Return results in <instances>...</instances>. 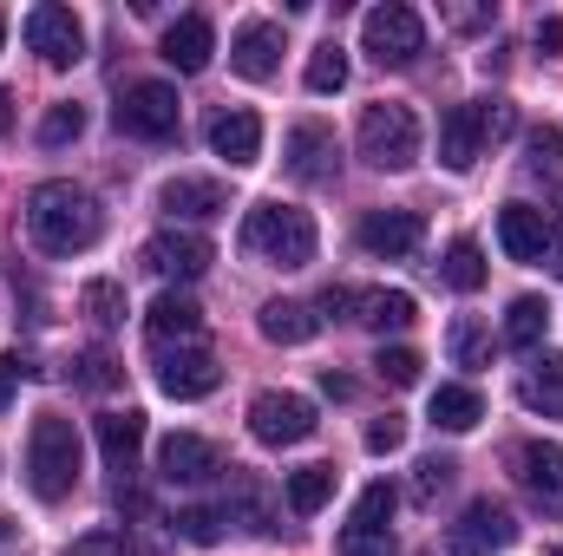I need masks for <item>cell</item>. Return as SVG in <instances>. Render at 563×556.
Here are the masks:
<instances>
[{
  "instance_id": "cell-49",
  "label": "cell",
  "mask_w": 563,
  "mask_h": 556,
  "mask_svg": "<svg viewBox=\"0 0 563 556\" xmlns=\"http://www.w3.org/2000/svg\"><path fill=\"white\" fill-rule=\"evenodd\" d=\"M544 263H551V276H563V230L551 223V249H544Z\"/></svg>"
},
{
  "instance_id": "cell-38",
  "label": "cell",
  "mask_w": 563,
  "mask_h": 556,
  "mask_svg": "<svg viewBox=\"0 0 563 556\" xmlns=\"http://www.w3.org/2000/svg\"><path fill=\"white\" fill-rule=\"evenodd\" d=\"M73 380H79L86 393H112V387H119V360H112L106 347H86V354L73 360Z\"/></svg>"
},
{
  "instance_id": "cell-39",
  "label": "cell",
  "mask_w": 563,
  "mask_h": 556,
  "mask_svg": "<svg viewBox=\"0 0 563 556\" xmlns=\"http://www.w3.org/2000/svg\"><path fill=\"white\" fill-rule=\"evenodd\" d=\"M223 504H190V511H177V537H190V544H217L223 537Z\"/></svg>"
},
{
  "instance_id": "cell-18",
  "label": "cell",
  "mask_w": 563,
  "mask_h": 556,
  "mask_svg": "<svg viewBox=\"0 0 563 556\" xmlns=\"http://www.w3.org/2000/svg\"><path fill=\"white\" fill-rule=\"evenodd\" d=\"M498 249H505L511 263H544V249H551V216L531 210V203H505V210H498Z\"/></svg>"
},
{
  "instance_id": "cell-13",
  "label": "cell",
  "mask_w": 563,
  "mask_h": 556,
  "mask_svg": "<svg viewBox=\"0 0 563 556\" xmlns=\"http://www.w3.org/2000/svg\"><path fill=\"white\" fill-rule=\"evenodd\" d=\"M282 164H288V177H295V184H334V170H341V144H334L328 125L301 119V125H288Z\"/></svg>"
},
{
  "instance_id": "cell-48",
  "label": "cell",
  "mask_w": 563,
  "mask_h": 556,
  "mask_svg": "<svg viewBox=\"0 0 563 556\" xmlns=\"http://www.w3.org/2000/svg\"><path fill=\"white\" fill-rule=\"evenodd\" d=\"M538 53H563V20H558V13H544V20H538Z\"/></svg>"
},
{
  "instance_id": "cell-35",
  "label": "cell",
  "mask_w": 563,
  "mask_h": 556,
  "mask_svg": "<svg viewBox=\"0 0 563 556\" xmlns=\"http://www.w3.org/2000/svg\"><path fill=\"white\" fill-rule=\"evenodd\" d=\"M439 276L452 281L459 294H478V288H485V256H478V243H472V236H459V243L445 249V263H439Z\"/></svg>"
},
{
  "instance_id": "cell-17",
  "label": "cell",
  "mask_w": 563,
  "mask_h": 556,
  "mask_svg": "<svg viewBox=\"0 0 563 556\" xmlns=\"http://www.w3.org/2000/svg\"><path fill=\"white\" fill-rule=\"evenodd\" d=\"M157 210L177 216V223H210V216L230 210V190H223L217 177H170V184L157 190Z\"/></svg>"
},
{
  "instance_id": "cell-5",
  "label": "cell",
  "mask_w": 563,
  "mask_h": 556,
  "mask_svg": "<svg viewBox=\"0 0 563 556\" xmlns=\"http://www.w3.org/2000/svg\"><path fill=\"white\" fill-rule=\"evenodd\" d=\"M361 53H367L374 66H413L426 53V20L407 0L367 7V20H361Z\"/></svg>"
},
{
  "instance_id": "cell-28",
  "label": "cell",
  "mask_w": 563,
  "mask_h": 556,
  "mask_svg": "<svg viewBox=\"0 0 563 556\" xmlns=\"http://www.w3.org/2000/svg\"><path fill=\"white\" fill-rule=\"evenodd\" d=\"M256 327H263V341H276V347H301V341H314V327H321V314L308 308V301H263V314H256Z\"/></svg>"
},
{
  "instance_id": "cell-4",
  "label": "cell",
  "mask_w": 563,
  "mask_h": 556,
  "mask_svg": "<svg viewBox=\"0 0 563 556\" xmlns=\"http://www.w3.org/2000/svg\"><path fill=\"white\" fill-rule=\"evenodd\" d=\"M361 157L374 170H413L420 164V119L407 105H394V99L367 105L361 112Z\"/></svg>"
},
{
  "instance_id": "cell-16",
  "label": "cell",
  "mask_w": 563,
  "mask_h": 556,
  "mask_svg": "<svg viewBox=\"0 0 563 556\" xmlns=\"http://www.w3.org/2000/svg\"><path fill=\"white\" fill-rule=\"evenodd\" d=\"M452 537H459V551H465V556H492V551H511V544H518V524H511V511H505V504L472 498Z\"/></svg>"
},
{
  "instance_id": "cell-21",
  "label": "cell",
  "mask_w": 563,
  "mask_h": 556,
  "mask_svg": "<svg viewBox=\"0 0 563 556\" xmlns=\"http://www.w3.org/2000/svg\"><path fill=\"white\" fill-rule=\"evenodd\" d=\"M223 518L263 537V531H276V491H269L256 471H236V465H230V498H223Z\"/></svg>"
},
{
  "instance_id": "cell-7",
  "label": "cell",
  "mask_w": 563,
  "mask_h": 556,
  "mask_svg": "<svg viewBox=\"0 0 563 556\" xmlns=\"http://www.w3.org/2000/svg\"><path fill=\"white\" fill-rule=\"evenodd\" d=\"M151 360H157V387H164L170 400H203V393H217V380H223V367H217V354H210L203 341L151 347Z\"/></svg>"
},
{
  "instance_id": "cell-24",
  "label": "cell",
  "mask_w": 563,
  "mask_h": 556,
  "mask_svg": "<svg viewBox=\"0 0 563 556\" xmlns=\"http://www.w3.org/2000/svg\"><path fill=\"white\" fill-rule=\"evenodd\" d=\"M354 321L374 327V334H400L420 321V301L407 288H354Z\"/></svg>"
},
{
  "instance_id": "cell-30",
  "label": "cell",
  "mask_w": 563,
  "mask_h": 556,
  "mask_svg": "<svg viewBox=\"0 0 563 556\" xmlns=\"http://www.w3.org/2000/svg\"><path fill=\"white\" fill-rule=\"evenodd\" d=\"M544 334H551V308H544L538 294H518V301L505 308V341H511V347H544Z\"/></svg>"
},
{
  "instance_id": "cell-27",
  "label": "cell",
  "mask_w": 563,
  "mask_h": 556,
  "mask_svg": "<svg viewBox=\"0 0 563 556\" xmlns=\"http://www.w3.org/2000/svg\"><path fill=\"white\" fill-rule=\"evenodd\" d=\"M518 400L544 419H563V354H538V360L518 374Z\"/></svg>"
},
{
  "instance_id": "cell-44",
  "label": "cell",
  "mask_w": 563,
  "mask_h": 556,
  "mask_svg": "<svg viewBox=\"0 0 563 556\" xmlns=\"http://www.w3.org/2000/svg\"><path fill=\"white\" fill-rule=\"evenodd\" d=\"M400 445H407V419H400V413H387V419H374V425H367V452H380V458H387V452H400Z\"/></svg>"
},
{
  "instance_id": "cell-22",
  "label": "cell",
  "mask_w": 563,
  "mask_h": 556,
  "mask_svg": "<svg viewBox=\"0 0 563 556\" xmlns=\"http://www.w3.org/2000/svg\"><path fill=\"white\" fill-rule=\"evenodd\" d=\"M230 66H236L243 79H276V66H282V26L276 20H250V26H236V40H230Z\"/></svg>"
},
{
  "instance_id": "cell-43",
  "label": "cell",
  "mask_w": 563,
  "mask_h": 556,
  "mask_svg": "<svg viewBox=\"0 0 563 556\" xmlns=\"http://www.w3.org/2000/svg\"><path fill=\"white\" fill-rule=\"evenodd\" d=\"M492 20H498L492 0H452V7H445V26H459V33H478V26H492Z\"/></svg>"
},
{
  "instance_id": "cell-34",
  "label": "cell",
  "mask_w": 563,
  "mask_h": 556,
  "mask_svg": "<svg viewBox=\"0 0 563 556\" xmlns=\"http://www.w3.org/2000/svg\"><path fill=\"white\" fill-rule=\"evenodd\" d=\"M341 86H347V46H341V40H321V46L308 53V92L328 99V92H341Z\"/></svg>"
},
{
  "instance_id": "cell-6",
  "label": "cell",
  "mask_w": 563,
  "mask_h": 556,
  "mask_svg": "<svg viewBox=\"0 0 563 556\" xmlns=\"http://www.w3.org/2000/svg\"><path fill=\"white\" fill-rule=\"evenodd\" d=\"M119 132L125 138H177V86H164V79H139V86H125V99H119Z\"/></svg>"
},
{
  "instance_id": "cell-32",
  "label": "cell",
  "mask_w": 563,
  "mask_h": 556,
  "mask_svg": "<svg viewBox=\"0 0 563 556\" xmlns=\"http://www.w3.org/2000/svg\"><path fill=\"white\" fill-rule=\"evenodd\" d=\"M445 354H452L459 367H472V374H478V367H492V334H485L472 314H459V321L445 327Z\"/></svg>"
},
{
  "instance_id": "cell-42",
  "label": "cell",
  "mask_w": 563,
  "mask_h": 556,
  "mask_svg": "<svg viewBox=\"0 0 563 556\" xmlns=\"http://www.w3.org/2000/svg\"><path fill=\"white\" fill-rule=\"evenodd\" d=\"M478 132H485V144L511 138L518 132V105L511 99H478Z\"/></svg>"
},
{
  "instance_id": "cell-46",
  "label": "cell",
  "mask_w": 563,
  "mask_h": 556,
  "mask_svg": "<svg viewBox=\"0 0 563 556\" xmlns=\"http://www.w3.org/2000/svg\"><path fill=\"white\" fill-rule=\"evenodd\" d=\"M314 314H321V321H354V288H347V281H334V288H321V301H314Z\"/></svg>"
},
{
  "instance_id": "cell-20",
  "label": "cell",
  "mask_w": 563,
  "mask_h": 556,
  "mask_svg": "<svg viewBox=\"0 0 563 556\" xmlns=\"http://www.w3.org/2000/svg\"><path fill=\"white\" fill-rule=\"evenodd\" d=\"M203 138H210L217 157H230V164L243 170V164H256V157H263V119H256V112H243V105H230V112H217V119L203 125Z\"/></svg>"
},
{
  "instance_id": "cell-45",
  "label": "cell",
  "mask_w": 563,
  "mask_h": 556,
  "mask_svg": "<svg viewBox=\"0 0 563 556\" xmlns=\"http://www.w3.org/2000/svg\"><path fill=\"white\" fill-rule=\"evenodd\" d=\"M66 556H125V531H86V537H73Z\"/></svg>"
},
{
  "instance_id": "cell-8",
  "label": "cell",
  "mask_w": 563,
  "mask_h": 556,
  "mask_svg": "<svg viewBox=\"0 0 563 556\" xmlns=\"http://www.w3.org/2000/svg\"><path fill=\"white\" fill-rule=\"evenodd\" d=\"M394 504H400V491L387 478L367 485L354 518H347V531H341V556H394Z\"/></svg>"
},
{
  "instance_id": "cell-31",
  "label": "cell",
  "mask_w": 563,
  "mask_h": 556,
  "mask_svg": "<svg viewBox=\"0 0 563 556\" xmlns=\"http://www.w3.org/2000/svg\"><path fill=\"white\" fill-rule=\"evenodd\" d=\"M478 419H485V400H478L472 387H439V393H432V425H439V432H472Z\"/></svg>"
},
{
  "instance_id": "cell-33",
  "label": "cell",
  "mask_w": 563,
  "mask_h": 556,
  "mask_svg": "<svg viewBox=\"0 0 563 556\" xmlns=\"http://www.w3.org/2000/svg\"><path fill=\"white\" fill-rule=\"evenodd\" d=\"M79 308H86V321H92V327H99V334H112V327H119V321H125V288H119V281H86V288H79Z\"/></svg>"
},
{
  "instance_id": "cell-3",
  "label": "cell",
  "mask_w": 563,
  "mask_h": 556,
  "mask_svg": "<svg viewBox=\"0 0 563 556\" xmlns=\"http://www.w3.org/2000/svg\"><path fill=\"white\" fill-rule=\"evenodd\" d=\"M243 249L269 269H308L314 263V216L295 203H256L243 216Z\"/></svg>"
},
{
  "instance_id": "cell-50",
  "label": "cell",
  "mask_w": 563,
  "mask_h": 556,
  "mask_svg": "<svg viewBox=\"0 0 563 556\" xmlns=\"http://www.w3.org/2000/svg\"><path fill=\"white\" fill-rule=\"evenodd\" d=\"M321 393H334V400H347V393H354V387H347V380H341V374H334V367H328V374H321Z\"/></svg>"
},
{
  "instance_id": "cell-10",
  "label": "cell",
  "mask_w": 563,
  "mask_h": 556,
  "mask_svg": "<svg viewBox=\"0 0 563 556\" xmlns=\"http://www.w3.org/2000/svg\"><path fill=\"white\" fill-rule=\"evenodd\" d=\"M511 471H518V491H525L544 518H563V445L525 438V445L511 452Z\"/></svg>"
},
{
  "instance_id": "cell-15",
  "label": "cell",
  "mask_w": 563,
  "mask_h": 556,
  "mask_svg": "<svg viewBox=\"0 0 563 556\" xmlns=\"http://www.w3.org/2000/svg\"><path fill=\"white\" fill-rule=\"evenodd\" d=\"M157 471L170 485H203V478H223V452L210 438H197V432H170L157 445Z\"/></svg>"
},
{
  "instance_id": "cell-53",
  "label": "cell",
  "mask_w": 563,
  "mask_h": 556,
  "mask_svg": "<svg viewBox=\"0 0 563 556\" xmlns=\"http://www.w3.org/2000/svg\"><path fill=\"white\" fill-rule=\"evenodd\" d=\"M7 537H13V524H0V544H7Z\"/></svg>"
},
{
  "instance_id": "cell-40",
  "label": "cell",
  "mask_w": 563,
  "mask_h": 556,
  "mask_svg": "<svg viewBox=\"0 0 563 556\" xmlns=\"http://www.w3.org/2000/svg\"><path fill=\"white\" fill-rule=\"evenodd\" d=\"M374 374H380L387 387H420V354H413V347H380V354H374Z\"/></svg>"
},
{
  "instance_id": "cell-19",
  "label": "cell",
  "mask_w": 563,
  "mask_h": 556,
  "mask_svg": "<svg viewBox=\"0 0 563 556\" xmlns=\"http://www.w3.org/2000/svg\"><path fill=\"white\" fill-rule=\"evenodd\" d=\"M144 334L151 347H177V341H203V308L177 288H164L151 308H144Z\"/></svg>"
},
{
  "instance_id": "cell-41",
  "label": "cell",
  "mask_w": 563,
  "mask_h": 556,
  "mask_svg": "<svg viewBox=\"0 0 563 556\" xmlns=\"http://www.w3.org/2000/svg\"><path fill=\"white\" fill-rule=\"evenodd\" d=\"M525 151H531L525 164H531L538 177H551V170H558V164H563V125H538V132H531V144H525Z\"/></svg>"
},
{
  "instance_id": "cell-29",
  "label": "cell",
  "mask_w": 563,
  "mask_h": 556,
  "mask_svg": "<svg viewBox=\"0 0 563 556\" xmlns=\"http://www.w3.org/2000/svg\"><path fill=\"white\" fill-rule=\"evenodd\" d=\"M334 465H301V471H288V511L295 518H314L328 498H334Z\"/></svg>"
},
{
  "instance_id": "cell-36",
  "label": "cell",
  "mask_w": 563,
  "mask_h": 556,
  "mask_svg": "<svg viewBox=\"0 0 563 556\" xmlns=\"http://www.w3.org/2000/svg\"><path fill=\"white\" fill-rule=\"evenodd\" d=\"M452 478H459V465H452V458H439V452L420 458V465H413V504H439V498L452 491Z\"/></svg>"
},
{
  "instance_id": "cell-12",
  "label": "cell",
  "mask_w": 563,
  "mask_h": 556,
  "mask_svg": "<svg viewBox=\"0 0 563 556\" xmlns=\"http://www.w3.org/2000/svg\"><path fill=\"white\" fill-rule=\"evenodd\" d=\"M314 407L301 400V393H256L250 400V432L263 438V445H301V438H314Z\"/></svg>"
},
{
  "instance_id": "cell-37",
  "label": "cell",
  "mask_w": 563,
  "mask_h": 556,
  "mask_svg": "<svg viewBox=\"0 0 563 556\" xmlns=\"http://www.w3.org/2000/svg\"><path fill=\"white\" fill-rule=\"evenodd\" d=\"M79 132H86V105H73V99H59V105H53V112L40 119V144H46V151L73 144Z\"/></svg>"
},
{
  "instance_id": "cell-9",
  "label": "cell",
  "mask_w": 563,
  "mask_h": 556,
  "mask_svg": "<svg viewBox=\"0 0 563 556\" xmlns=\"http://www.w3.org/2000/svg\"><path fill=\"white\" fill-rule=\"evenodd\" d=\"M26 46H33L46 66H79V59H86V26H79L73 7L40 0V7H26Z\"/></svg>"
},
{
  "instance_id": "cell-26",
  "label": "cell",
  "mask_w": 563,
  "mask_h": 556,
  "mask_svg": "<svg viewBox=\"0 0 563 556\" xmlns=\"http://www.w3.org/2000/svg\"><path fill=\"white\" fill-rule=\"evenodd\" d=\"M478 151H485V132H478V99H472V105H452V112L439 119V164H445V170H472V164H478Z\"/></svg>"
},
{
  "instance_id": "cell-54",
  "label": "cell",
  "mask_w": 563,
  "mask_h": 556,
  "mask_svg": "<svg viewBox=\"0 0 563 556\" xmlns=\"http://www.w3.org/2000/svg\"><path fill=\"white\" fill-rule=\"evenodd\" d=\"M0 40H7V13H0Z\"/></svg>"
},
{
  "instance_id": "cell-51",
  "label": "cell",
  "mask_w": 563,
  "mask_h": 556,
  "mask_svg": "<svg viewBox=\"0 0 563 556\" xmlns=\"http://www.w3.org/2000/svg\"><path fill=\"white\" fill-rule=\"evenodd\" d=\"M7 125H13V99L0 92V138H7Z\"/></svg>"
},
{
  "instance_id": "cell-23",
  "label": "cell",
  "mask_w": 563,
  "mask_h": 556,
  "mask_svg": "<svg viewBox=\"0 0 563 556\" xmlns=\"http://www.w3.org/2000/svg\"><path fill=\"white\" fill-rule=\"evenodd\" d=\"M210 53H217V26H210V13H177L170 33H164V59H170L177 73H203Z\"/></svg>"
},
{
  "instance_id": "cell-25",
  "label": "cell",
  "mask_w": 563,
  "mask_h": 556,
  "mask_svg": "<svg viewBox=\"0 0 563 556\" xmlns=\"http://www.w3.org/2000/svg\"><path fill=\"white\" fill-rule=\"evenodd\" d=\"M99 452H106V471H119V485L139 471V452H144V413H106L99 419Z\"/></svg>"
},
{
  "instance_id": "cell-47",
  "label": "cell",
  "mask_w": 563,
  "mask_h": 556,
  "mask_svg": "<svg viewBox=\"0 0 563 556\" xmlns=\"http://www.w3.org/2000/svg\"><path fill=\"white\" fill-rule=\"evenodd\" d=\"M26 374H33V367H26V354H7V360H0V407H7V393H13Z\"/></svg>"
},
{
  "instance_id": "cell-14",
  "label": "cell",
  "mask_w": 563,
  "mask_h": 556,
  "mask_svg": "<svg viewBox=\"0 0 563 556\" xmlns=\"http://www.w3.org/2000/svg\"><path fill=\"white\" fill-rule=\"evenodd\" d=\"M354 236H361L367 256H380V263H407V256L420 249L426 223H420V210H367Z\"/></svg>"
},
{
  "instance_id": "cell-11",
  "label": "cell",
  "mask_w": 563,
  "mask_h": 556,
  "mask_svg": "<svg viewBox=\"0 0 563 556\" xmlns=\"http://www.w3.org/2000/svg\"><path fill=\"white\" fill-rule=\"evenodd\" d=\"M210 263H217V249H210V236H197V230H157V236L144 243V269L164 276V281H197Z\"/></svg>"
},
{
  "instance_id": "cell-52",
  "label": "cell",
  "mask_w": 563,
  "mask_h": 556,
  "mask_svg": "<svg viewBox=\"0 0 563 556\" xmlns=\"http://www.w3.org/2000/svg\"><path fill=\"white\" fill-rule=\"evenodd\" d=\"M432 556H465V551H459V537H445V544H432Z\"/></svg>"
},
{
  "instance_id": "cell-1",
  "label": "cell",
  "mask_w": 563,
  "mask_h": 556,
  "mask_svg": "<svg viewBox=\"0 0 563 556\" xmlns=\"http://www.w3.org/2000/svg\"><path fill=\"white\" fill-rule=\"evenodd\" d=\"M26 230H33V243H40L46 256H79V249H92V243L106 236V210H99L92 190L53 177V184H40V190L26 197Z\"/></svg>"
},
{
  "instance_id": "cell-2",
  "label": "cell",
  "mask_w": 563,
  "mask_h": 556,
  "mask_svg": "<svg viewBox=\"0 0 563 556\" xmlns=\"http://www.w3.org/2000/svg\"><path fill=\"white\" fill-rule=\"evenodd\" d=\"M79 465H86V445H79V425L66 413H40L26 432V485L40 504H59L73 498L79 485Z\"/></svg>"
}]
</instances>
